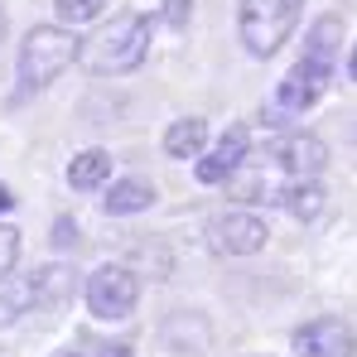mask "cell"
<instances>
[{"label": "cell", "instance_id": "1", "mask_svg": "<svg viewBox=\"0 0 357 357\" xmlns=\"http://www.w3.org/2000/svg\"><path fill=\"white\" fill-rule=\"evenodd\" d=\"M328 160V145L309 130H290L271 145H261L251 160H241L237 169V193L241 198H256V203H285V193L304 183V178H319Z\"/></svg>", "mask_w": 357, "mask_h": 357}, {"label": "cell", "instance_id": "2", "mask_svg": "<svg viewBox=\"0 0 357 357\" xmlns=\"http://www.w3.org/2000/svg\"><path fill=\"white\" fill-rule=\"evenodd\" d=\"M338 34H343V20H338V15H324V20L309 29L304 59H299L295 68L280 77V87H275L280 112H309V107H319V97H324V92H328V82H333Z\"/></svg>", "mask_w": 357, "mask_h": 357}, {"label": "cell", "instance_id": "3", "mask_svg": "<svg viewBox=\"0 0 357 357\" xmlns=\"http://www.w3.org/2000/svg\"><path fill=\"white\" fill-rule=\"evenodd\" d=\"M155 15H121L112 20L92 44H82V68L92 77H121V73H135L145 54H150V39H155Z\"/></svg>", "mask_w": 357, "mask_h": 357}, {"label": "cell", "instance_id": "4", "mask_svg": "<svg viewBox=\"0 0 357 357\" xmlns=\"http://www.w3.org/2000/svg\"><path fill=\"white\" fill-rule=\"evenodd\" d=\"M77 59H82V39L73 29H63V24L29 29L24 34V49H20V92L29 97V92L49 87L63 68H73Z\"/></svg>", "mask_w": 357, "mask_h": 357}, {"label": "cell", "instance_id": "5", "mask_svg": "<svg viewBox=\"0 0 357 357\" xmlns=\"http://www.w3.org/2000/svg\"><path fill=\"white\" fill-rule=\"evenodd\" d=\"M304 0H241V49L251 59L280 54V44L295 34Z\"/></svg>", "mask_w": 357, "mask_h": 357}, {"label": "cell", "instance_id": "6", "mask_svg": "<svg viewBox=\"0 0 357 357\" xmlns=\"http://www.w3.org/2000/svg\"><path fill=\"white\" fill-rule=\"evenodd\" d=\"M135 299H140V280H135L130 266L107 261V266H97V271L87 275V309H92L97 319H107V324L126 319V314L135 309Z\"/></svg>", "mask_w": 357, "mask_h": 357}, {"label": "cell", "instance_id": "7", "mask_svg": "<svg viewBox=\"0 0 357 357\" xmlns=\"http://www.w3.org/2000/svg\"><path fill=\"white\" fill-rule=\"evenodd\" d=\"M266 222L256 218V213H241V208H227V213H218L213 222H208V241H213V251H222V256H251V251H261L266 246Z\"/></svg>", "mask_w": 357, "mask_h": 357}, {"label": "cell", "instance_id": "8", "mask_svg": "<svg viewBox=\"0 0 357 357\" xmlns=\"http://www.w3.org/2000/svg\"><path fill=\"white\" fill-rule=\"evenodd\" d=\"M295 353L299 357H353L357 333L343 319H314V324L295 328Z\"/></svg>", "mask_w": 357, "mask_h": 357}, {"label": "cell", "instance_id": "9", "mask_svg": "<svg viewBox=\"0 0 357 357\" xmlns=\"http://www.w3.org/2000/svg\"><path fill=\"white\" fill-rule=\"evenodd\" d=\"M246 150H251V145H246V130H241V126L227 130V135L218 140V150L198 155V169H193L198 183H222V178H232L241 169V160H246Z\"/></svg>", "mask_w": 357, "mask_h": 357}, {"label": "cell", "instance_id": "10", "mask_svg": "<svg viewBox=\"0 0 357 357\" xmlns=\"http://www.w3.org/2000/svg\"><path fill=\"white\" fill-rule=\"evenodd\" d=\"M203 145H208V121L198 116H183L165 130V155H174V160H198Z\"/></svg>", "mask_w": 357, "mask_h": 357}, {"label": "cell", "instance_id": "11", "mask_svg": "<svg viewBox=\"0 0 357 357\" xmlns=\"http://www.w3.org/2000/svg\"><path fill=\"white\" fill-rule=\"evenodd\" d=\"M150 203H155V188H150L145 178H121V183L107 188V203H102V208H107L112 218H130V213H145Z\"/></svg>", "mask_w": 357, "mask_h": 357}, {"label": "cell", "instance_id": "12", "mask_svg": "<svg viewBox=\"0 0 357 357\" xmlns=\"http://www.w3.org/2000/svg\"><path fill=\"white\" fill-rule=\"evenodd\" d=\"M107 174H112V155H107V150H82V155H73V165H68V183H73L77 193L102 188Z\"/></svg>", "mask_w": 357, "mask_h": 357}, {"label": "cell", "instance_id": "13", "mask_svg": "<svg viewBox=\"0 0 357 357\" xmlns=\"http://www.w3.org/2000/svg\"><path fill=\"white\" fill-rule=\"evenodd\" d=\"M29 309H44V299H39V280H34V275L10 280V290H0V328L15 324V319H24Z\"/></svg>", "mask_w": 357, "mask_h": 357}, {"label": "cell", "instance_id": "14", "mask_svg": "<svg viewBox=\"0 0 357 357\" xmlns=\"http://www.w3.org/2000/svg\"><path fill=\"white\" fill-rule=\"evenodd\" d=\"M34 280H39V299H44V309H63V299L73 295V271H68V266H39Z\"/></svg>", "mask_w": 357, "mask_h": 357}, {"label": "cell", "instance_id": "15", "mask_svg": "<svg viewBox=\"0 0 357 357\" xmlns=\"http://www.w3.org/2000/svg\"><path fill=\"white\" fill-rule=\"evenodd\" d=\"M285 208L295 213L299 222H314V218L324 213V183H319V178H304V183H295V188L285 193Z\"/></svg>", "mask_w": 357, "mask_h": 357}, {"label": "cell", "instance_id": "16", "mask_svg": "<svg viewBox=\"0 0 357 357\" xmlns=\"http://www.w3.org/2000/svg\"><path fill=\"white\" fill-rule=\"evenodd\" d=\"M54 10H59L63 24H87L107 10V0H54Z\"/></svg>", "mask_w": 357, "mask_h": 357}, {"label": "cell", "instance_id": "17", "mask_svg": "<svg viewBox=\"0 0 357 357\" xmlns=\"http://www.w3.org/2000/svg\"><path fill=\"white\" fill-rule=\"evenodd\" d=\"M15 261H20V232L0 222V280L15 271Z\"/></svg>", "mask_w": 357, "mask_h": 357}, {"label": "cell", "instance_id": "18", "mask_svg": "<svg viewBox=\"0 0 357 357\" xmlns=\"http://www.w3.org/2000/svg\"><path fill=\"white\" fill-rule=\"evenodd\" d=\"M188 15H193V0H165V20H169L174 29L188 24Z\"/></svg>", "mask_w": 357, "mask_h": 357}, {"label": "cell", "instance_id": "19", "mask_svg": "<svg viewBox=\"0 0 357 357\" xmlns=\"http://www.w3.org/2000/svg\"><path fill=\"white\" fill-rule=\"evenodd\" d=\"M59 357H77V353H59ZM97 357H130L126 343H107V348H97Z\"/></svg>", "mask_w": 357, "mask_h": 357}, {"label": "cell", "instance_id": "20", "mask_svg": "<svg viewBox=\"0 0 357 357\" xmlns=\"http://www.w3.org/2000/svg\"><path fill=\"white\" fill-rule=\"evenodd\" d=\"M54 237H59V246H73V222H68V218H59V227H54Z\"/></svg>", "mask_w": 357, "mask_h": 357}, {"label": "cell", "instance_id": "21", "mask_svg": "<svg viewBox=\"0 0 357 357\" xmlns=\"http://www.w3.org/2000/svg\"><path fill=\"white\" fill-rule=\"evenodd\" d=\"M10 208H15V193H10V188H0V213H10Z\"/></svg>", "mask_w": 357, "mask_h": 357}, {"label": "cell", "instance_id": "22", "mask_svg": "<svg viewBox=\"0 0 357 357\" xmlns=\"http://www.w3.org/2000/svg\"><path fill=\"white\" fill-rule=\"evenodd\" d=\"M348 77L357 82V49H353V59H348Z\"/></svg>", "mask_w": 357, "mask_h": 357}, {"label": "cell", "instance_id": "23", "mask_svg": "<svg viewBox=\"0 0 357 357\" xmlns=\"http://www.w3.org/2000/svg\"><path fill=\"white\" fill-rule=\"evenodd\" d=\"M0 39H5V15H0Z\"/></svg>", "mask_w": 357, "mask_h": 357}]
</instances>
